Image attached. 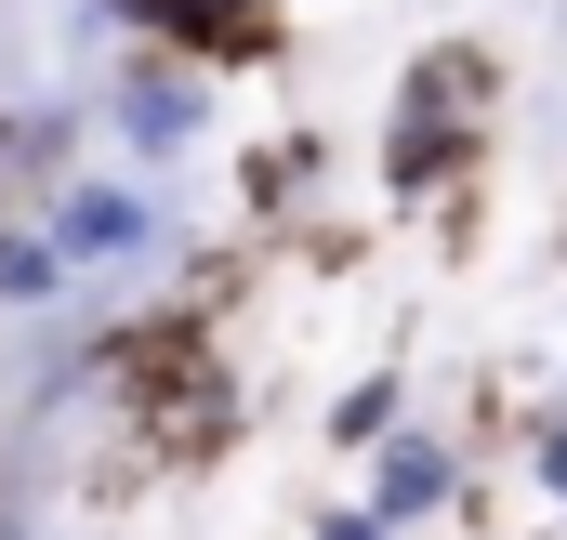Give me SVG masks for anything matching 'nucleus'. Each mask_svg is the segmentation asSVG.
<instances>
[{
    "mask_svg": "<svg viewBox=\"0 0 567 540\" xmlns=\"http://www.w3.org/2000/svg\"><path fill=\"white\" fill-rule=\"evenodd\" d=\"M475 145H488V53H423L410 66V93H396V120H383V185L396 198H435V185H462L475 172Z\"/></svg>",
    "mask_w": 567,
    "mask_h": 540,
    "instance_id": "obj_1",
    "label": "nucleus"
},
{
    "mask_svg": "<svg viewBox=\"0 0 567 540\" xmlns=\"http://www.w3.org/2000/svg\"><path fill=\"white\" fill-rule=\"evenodd\" d=\"M106 133L133 145V158H185V145L212 133V80H198V53H133L120 80H106Z\"/></svg>",
    "mask_w": 567,
    "mask_h": 540,
    "instance_id": "obj_2",
    "label": "nucleus"
},
{
    "mask_svg": "<svg viewBox=\"0 0 567 540\" xmlns=\"http://www.w3.org/2000/svg\"><path fill=\"white\" fill-rule=\"evenodd\" d=\"M53 238H66V264H133V251H158V198L133 172H80L53 198Z\"/></svg>",
    "mask_w": 567,
    "mask_h": 540,
    "instance_id": "obj_3",
    "label": "nucleus"
},
{
    "mask_svg": "<svg viewBox=\"0 0 567 540\" xmlns=\"http://www.w3.org/2000/svg\"><path fill=\"white\" fill-rule=\"evenodd\" d=\"M449 501H462L449 435H410V422H396V435L370 448V515H383V528H423V515H449Z\"/></svg>",
    "mask_w": 567,
    "mask_h": 540,
    "instance_id": "obj_4",
    "label": "nucleus"
},
{
    "mask_svg": "<svg viewBox=\"0 0 567 540\" xmlns=\"http://www.w3.org/2000/svg\"><path fill=\"white\" fill-rule=\"evenodd\" d=\"M66 290V238H0V316H40Z\"/></svg>",
    "mask_w": 567,
    "mask_h": 540,
    "instance_id": "obj_5",
    "label": "nucleus"
},
{
    "mask_svg": "<svg viewBox=\"0 0 567 540\" xmlns=\"http://www.w3.org/2000/svg\"><path fill=\"white\" fill-rule=\"evenodd\" d=\"M396 422H410V383H396V370H370V383H343V408H330V435H343V448H383Z\"/></svg>",
    "mask_w": 567,
    "mask_h": 540,
    "instance_id": "obj_6",
    "label": "nucleus"
},
{
    "mask_svg": "<svg viewBox=\"0 0 567 540\" xmlns=\"http://www.w3.org/2000/svg\"><path fill=\"white\" fill-rule=\"evenodd\" d=\"M303 185H317V133H290V145H265V158H251V198H265V211H290Z\"/></svg>",
    "mask_w": 567,
    "mask_h": 540,
    "instance_id": "obj_7",
    "label": "nucleus"
},
{
    "mask_svg": "<svg viewBox=\"0 0 567 540\" xmlns=\"http://www.w3.org/2000/svg\"><path fill=\"white\" fill-rule=\"evenodd\" d=\"M528 475L567 501V408H542V422H528Z\"/></svg>",
    "mask_w": 567,
    "mask_h": 540,
    "instance_id": "obj_8",
    "label": "nucleus"
},
{
    "mask_svg": "<svg viewBox=\"0 0 567 540\" xmlns=\"http://www.w3.org/2000/svg\"><path fill=\"white\" fill-rule=\"evenodd\" d=\"M317 540H396L383 515H317Z\"/></svg>",
    "mask_w": 567,
    "mask_h": 540,
    "instance_id": "obj_9",
    "label": "nucleus"
}]
</instances>
